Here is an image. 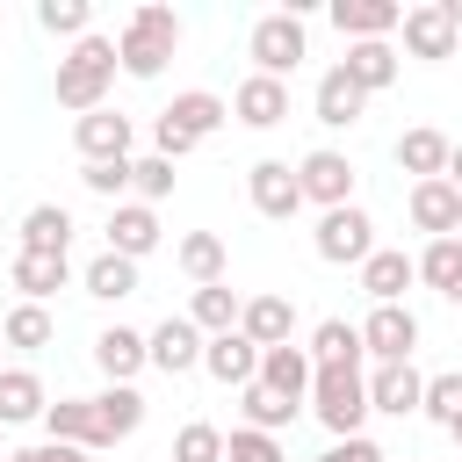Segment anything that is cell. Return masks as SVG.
<instances>
[{
	"mask_svg": "<svg viewBox=\"0 0 462 462\" xmlns=\"http://www.w3.org/2000/svg\"><path fill=\"white\" fill-rule=\"evenodd\" d=\"M231 116H238L245 130H274V123H289V79H267V72L238 79V94H231Z\"/></svg>",
	"mask_w": 462,
	"mask_h": 462,
	"instance_id": "12",
	"label": "cell"
},
{
	"mask_svg": "<svg viewBox=\"0 0 462 462\" xmlns=\"http://www.w3.org/2000/svg\"><path fill=\"white\" fill-rule=\"evenodd\" d=\"M43 433L65 440V448H101V419H94V397H58L43 411Z\"/></svg>",
	"mask_w": 462,
	"mask_h": 462,
	"instance_id": "28",
	"label": "cell"
},
{
	"mask_svg": "<svg viewBox=\"0 0 462 462\" xmlns=\"http://www.w3.org/2000/svg\"><path fill=\"white\" fill-rule=\"evenodd\" d=\"M87 296L94 303H123V296H137V260H123V253H101V260H87Z\"/></svg>",
	"mask_w": 462,
	"mask_h": 462,
	"instance_id": "31",
	"label": "cell"
},
{
	"mask_svg": "<svg viewBox=\"0 0 462 462\" xmlns=\"http://www.w3.org/2000/svg\"><path fill=\"white\" fill-rule=\"evenodd\" d=\"M448 180L462 188V137H455V152H448Z\"/></svg>",
	"mask_w": 462,
	"mask_h": 462,
	"instance_id": "46",
	"label": "cell"
},
{
	"mask_svg": "<svg viewBox=\"0 0 462 462\" xmlns=\"http://www.w3.org/2000/svg\"><path fill=\"white\" fill-rule=\"evenodd\" d=\"M419 404H426V375H419L411 361H390V368H375V375H368V411L404 419V411H419Z\"/></svg>",
	"mask_w": 462,
	"mask_h": 462,
	"instance_id": "16",
	"label": "cell"
},
{
	"mask_svg": "<svg viewBox=\"0 0 462 462\" xmlns=\"http://www.w3.org/2000/svg\"><path fill=\"white\" fill-rule=\"evenodd\" d=\"M0 354H7V339H0Z\"/></svg>",
	"mask_w": 462,
	"mask_h": 462,
	"instance_id": "51",
	"label": "cell"
},
{
	"mask_svg": "<svg viewBox=\"0 0 462 462\" xmlns=\"http://www.w3.org/2000/svg\"><path fill=\"white\" fill-rule=\"evenodd\" d=\"M440 7H448V22H455V29H462V0H440Z\"/></svg>",
	"mask_w": 462,
	"mask_h": 462,
	"instance_id": "47",
	"label": "cell"
},
{
	"mask_svg": "<svg viewBox=\"0 0 462 462\" xmlns=\"http://www.w3.org/2000/svg\"><path fill=\"white\" fill-rule=\"evenodd\" d=\"M0 339H7V346H22V354L51 346V310H43V303H14V310L0 318Z\"/></svg>",
	"mask_w": 462,
	"mask_h": 462,
	"instance_id": "35",
	"label": "cell"
},
{
	"mask_svg": "<svg viewBox=\"0 0 462 462\" xmlns=\"http://www.w3.org/2000/svg\"><path fill=\"white\" fill-rule=\"evenodd\" d=\"M310 411H318V426H325L332 440H354L361 419H368V375H361V361L318 368V375H310Z\"/></svg>",
	"mask_w": 462,
	"mask_h": 462,
	"instance_id": "2",
	"label": "cell"
},
{
	"mask_svg": "<svg viewBox=\"0 0 462 462\" xmlns=\"http://www.w3.org/2000/svg\"><path fill=\"white\" fill-rule=\"evenodd\" d=\"M318 462H390V455H383V448H375L368 433H354V440H332V448H325Z\"/></svg>",
	"mask_w": 462,
	"mask_h": 462,
	"instance_id": "44",
	"label": "cell"
},
{
	"mask_svg": "<svg viewBox=\"0 0 462 462\" xmlns=\"http://www.w3.org/2000/svg\"><path fill=\"white\" fill-rule=\"evenodd\" d=\"M318 260H332V267H361L368 253H375V224H368V209L361 202H346V209H325L318 217Z\"/></svg>",
	"mask_w": 462,
	"mask_h": 462,
	"instance_id": "5",
	"label": "cell"
},
{
	"mask_svg": "<svg viewBox=\"0 0 462 462\" xmlns=\"http://www.w3.org/2000/svg\"><path fill=\"white\" fill-rule=\"evenodd\" d=\"M245 51H253V72H267V79H289V72L303 65V51H310V36H303V14H296V7H274V14H260V22H253V36H245Z\"/></svg>",
	"mask_w": 462,
	"mask_h": 462,
	"instance_id": "4",
	"label": "cell"
},
{
	"mask_svg": "<svg viewBox=\"0 0 462 462\" xmlns=\"http://www.w3.org/2000/svg\"><path fill=\"white\" fill-rule=\"evenodd\" d=\"M224 462H289V455H282V440H274V433H253V426H238V433L224 440Z\"/></svg>",
	"mask_w": 462,
	"mask_h": 462,
	"instance_id": "42",
	"label": "cell"
},
{
	"mask_svg": "<svg viewBox=\"0 0 462 462\" xmlns=\"http://www.w3.org/2000/svg\"><path fill=\"white\" fill-rule=\"evenodd\" d=\"M159 123H166L173 137L202 144L209 130H224V123H231V101H224V94H209V87H188V94H173V101L159 108Z\"/></svg>",
	"mask_w": 462,
	"mask_h": 462,
	"instance_id": "7",
	"label": "cell"
},
{
	"mask_svg": "<svg viewBox=\"0 0 462 462\" xmlns=\"http://www.w3.org/2000/svg\"><path fill=\"white\" fill-rule=\"evenodd\" d=\"M173 462H224V433H217L209 419H188V426L173 433Z\"/></svg>",
	"mask_w": 462,
	"mask_h": 462,
	"instance_id": "39",
	"label": "cell"
},
{
	"mask_svg": "<svg viewBox=\"0 0 462 462\" xmlns=\"http://www.w3.org/2000/svg\"><path fill=\"white\" fill-rule=\"evenodd\" d=\"M116 72H123V58H116V36H79V43L58 58V108H72V116H94V108H108L101 94L116 87Z\"/></svg>",
	"mask_w": 462,
	"mask_h": 462,
	"instance_id": "1",
	"label": "cell"
},
{
	"mask_svg": "<svg viewBox=\"0 0 462 462\" xmlns=\"http://www.w3.org/2000/svg\"><path fill=\"white\" fill-rule=\"evenodd\" d=\"M368 346H361V325H346V318H325L318 332H310V361L318 368H332V361H361Z\"/></svg>",
	"mask_w": 462,
	"mask_h": 462,
	"instance_id": "34",
	"label": "cell"
},
{
	"mask_svg": "<svg viewBox=\"0 0 462 462\" xmlns=\"http://www.w3.org/2000/svg\"><path fill=\"white\" fill-rule=\"evenodd\" d=\"M238 289H224V282H209V289H195V303H188V318H195V332L202 339H217V332H238Z\"/></svg>",
	"mask_w": 462,
	"mask_h": 462,
	"instance_id": "32",
	"label": "cell"
},
{
	"mask_svg": "<svg viewBox=\"0 0 462 462\" xmlns=\"http://www.w3.org/2000/svg\"><path fill=\"white\" fill-rule=\"evenodd\" d=\"M448 303H462V282H455V289H448Z\"/></svg>",
	"mask_w": 462,
	"mask_h": 462,
	"instance_id": "48",
	"label": "cell"
},
{
	"mask_svg": "<svg viewBox=\"0 0 462 462\" xmlns=\"http://www.w3.org/2000/svg\"><path fill=\"white\" fill-rule=\"evenodd\" d=\"M339 65H346V79H354L361 94H383V87L397 79V51H390V43H346Z\"/></svg>",
	"mask_w": 462,
	"mask_h": 462,
	"instance_id": "30",
	"label": "cell"
},
{
	"mask_svg": "<svg viewBox=\"0 0 462 462\" xmlns=\"http://www.w3.org/2000/svg\"><path fill=\"white\" fill-rule=\"evenodd\" d=\"M130 188H137V202H166L173 195V159H130Z\"/></svg>",
	"mask_w": 462,
	"mask_h": 462,
	"instance_id": "41",
	"label": "cell"
},
{
	"mask_svg": "<svg viewBox=\"0 0 462 462\" xmlns=\"http://www.w3.org/2000/svg\"><path fill=\"white\" fill-rule=\"evenodd\" d=\"M94 419H101V448H116V440H130V433L144 426V397H137L130 383H108V390L94 397Z\"/></svg>",
	"mask_w": 462,
	"mask_h": 462,
	"instance_id": "27",
	"label": "cell"
},
{
	"mask_svg": "<svg viewBox=\"0 0 462 462\" xmlns=\"http://www.w3.org/2000/svg\"><path fill=\"white\" fill-rule=\"evenodd\" d=\"M332 29L346 43H390V29H404L397 0H332Z\"/></svg>",
	"mask_w": 462,
	"mask_h": 462,
	"instance_id": "11",
	"label": "cell"
},
{
	"mask_svg": "<svg viewBox=\"0 0 462 462\" xmlns=\"http://www.w3.org/2000/svg\"><path fill=\"white\" fill-rule=\"evenodd\" d=\"M455 238H462V224H455Z\"/></svg>",
	"mask_w": 462,
	"mask_h": 462,
	"instance_id": "50",
	"label": "cell"
},
{
	"mask_svg": "<svg viewBox=\"0 0 462 462\" xmlns=\"http://www.w3.org/2000/svg\"><path fill=\"white\" fill-rule=\"evenodd\" d=\"M87 195H123L130 188V159H101V166H79Z\"/></svg>",
	"mask_w": 462,
	"mask_h": 462,
	"instance_id": "43",
	"label": "cell"
},
{
	"mask_svg": "<svg viewBox=\"0 0 462 462\" xmlns=\"http://www.w3.org/2000/svg\"><path fill=\"white\" fill-rule=\"evenodd\" d=\"M433 426H455L462 419V368H448V375H426V404H419Z\"/></svg>",
	"mask_w": 462,
	"mask_h": 462,
	"instance_id": "38",
	"label": "cell"
},
{
	"mask_svg": "<svg viewBox=\"0 0 462 462\" xmlns=\"http://www.w3.org/2000/svg\"><path fill=\"white\" fill-rule=\"evenodd\" d=\"M448 152H455V137H440V130H404L397 137V166L411 173V180H448Z\"/></svg>",
	"mask_w": 462,
	"mask_h": 462,
	"instance_id": "24",
	"label": "cell"
},
{
	"mask_svg": "<svg viewBox=\"0 0 462 462\" xmlns=\"http://www.w3.org/2000/svg\"><path fill=\"white\" fill-rule=\"evenodd\" d=\"M173 260H180V274H188L195 289H209V282H224V238H217V231H188Z\"/></svg>",
	"mask_w": 462,
	"mask_h": 462,
	"instance_id": "33",
	"label": "cell"
},
{
	"mask_svg": "<svg viewBox=\"0 0 462 462\" xmlns=\"http://www.w3.org/2000/svg\"><path fill=\"white\" fill-rule=\"evenodd\" d=\"M361 346L375 354V368L411 361V346H419V318H411L404 303H375V310H368V325H361Z\"/></svg>",
	"mask_w": 462,
	"mask_h": 462,
	"instance_id": "8",
	"label": "cell"
},
{
	"mask_svg": "<svg viewBox=\"0 0 462 462\" xmlns=\"http://www.w3.org/2000/svg\"><path fill=\"white\" fill-rule=\"evenodd\" d=\"M36 22H43L51 36H72V43H79V36H94V29H87V22H94V7H87V0H43V7H36Z\"/></svg>",
	"mask_w": 462,
	"mask_h": 462,
	"instance_id": "40",
	"label": "cell"
},
{
	"mask_svg": "<svg viewBox=\"0 0 462 462\" xmlns=\"http://www.w3.org/2000/svg\"><path fill=\"white\" fill-rule=\"evenodd\" d=\"M419 282H426V289H440V296H448V289H455V282H462V238H433V245H426V253H419Z\"/></svg>",
	"mask_w": 462,
	"mask_h": 462,
	"instance_id": "37",
	"label": "cell"
},
{
	"mask_svg": "<svg viewBox=\"0 0 462 462\" xmlns=\"http://www.w3.org/2000/svg\"><path fill=\"white\" fill-rule=\"evenodd\" d=\"M14 289H22V303H43L51 289H65V274H72V253H14Z\"/></svg>",
	"mask_w": 462,
	"mask_h": 462,
	"instance_id": "26",
	"label": "cell"
},
{
	"mask_svg": "<svg viewBox=\"0 0 462 462\" xmlns=\"http://www.w3.org/2000/svg\"><path fill=\"white\" fill-rule=\"evenodd\" d=\"M173 43H180V14L152 0V7H137V14L123 22L116 58H123V72H130V79H159V72H166V58H173Z\"/></svg>",
	"mask_w": 462,
	"mask_h": 462,
	"instance_id": "3",
	"label": "cell"
},
{
	"mask_svg": "<svg viewBox=\"0 0 462 462\" xmlns=\"http://www.w3.org/2000/svg\"><path fill=\"white\" fill-rule=\"evenodd\" d=\"M397 36H404V51H411V58L440 65V58H455V36H462V29L448 22V7H440V0H419V7H404V29H397Z\"/></svg>",
	"mask_w": 462,
	"mask_h": 462,
	"instance_id": "9",
	"label": "cell"
},
{
	"mask_svg": "<svg viewBox=\"0 0 462 462\" xmlns=\"http://www.w3.org/2000/svg\"><path fill=\"white\" fill-rule=\"evenodd\" d=\"M238 332H245L260 354H267V346H289V332H296V303H289V296H245Z\"/></svg>",
	"mask_w": 462,
	"mask_h": 462,
	"instance_id": "19",
	"label": "cell"
},
{
	"mask_svg": "<svg viewBox=\"0 0 462 462\" xmlns=\"http://www.w3.org/2000/svg\"><path fill=\"white\" fill-rule=\"evenodd\" d=\"M51 397H43V375L36 368H0V426H29L43 419Z\"/></svg>",
	"mask_w": 462,
	"mask_h": 462,
	"instance_id": "25",
	"label": "cell"
},
{
	"mask_svg": "<svg viewBox=\"0 0 462 462\" xmlns=\"http://www.w3.org/2000/svg\"><path fill=\"white\" fill-rule=\"evenodd\" d=\"M202 368H209L217 383H238V390H245V383H260V346H253L245 332H217V339L202 346Z\"/></svg>",
	"mask_w": 462,
	"mask_h": 462,
	"instance_id": "23",
	"label": "cell"
},
{
	"mask_svg": "<svg viewBox=\"0 0 462 462\" xmlns=\"http://www.w3.org/2000/svg\"><path fill=\"white\" fill-rule=\"evenodd\" d=\"M448 433H455V448H462V419H455V426H448Z\"/></svg>",
	"mask_w": 462,
	"mask_h": 462,
	"instance_id": "49",
	"label": "cell"
},
{
	"mask_svg": "<svg viewBox=\"0 0 462 462\" xmlns=\"http://www.w3.org/2000/svg\"><path fill=\"white\" fill-rule=\"evenodd\" d=\"M72 144H79V159H87V166H101V159H130V116L94 108V116H79V123H72Z\"/></svg>",
	"mask_w": 462,
	"mask_h": 462,
	"instance_id": "14",
	"label": "cell"
},
{
	"mask_svg": "<svg viewBox=\"0 0 462 462\" xmlns=\"http://www.w3.org/2000/svg\"><path fill=\"white\" fill-rule=\"evenodd\" d=\"M245 195H253V209L274 217V224H289V217L303 209V188H296V166H289V159H260V166L245 173Z\"/></svg>",
	"mask_w": 462,
	"mask_h": 462,
	"instance_id": "10",
	"label": "cell"
},
{
	"mask_svg": "<svg viewBox=\"0 0 462 462\" xmlns=\"http://www.w3.org/2000/svg\"><path fill=\"white\" fill-rule=\"evenodd\" d=\"M419 282V260L411 253H397V245H375L368 260H361V289L375 296V303H404V289Z\"/></svg>",
	"mask_w": 462,
	"mask_h": 462,
	"instance_id": "18",
	"label": "cell"
},
{
	"mask_svg": "<svg viewBox=\"0 0 462 462\" xmlns=\"http://www.w3.org/2000/svg\"><path fill=\"white\" fill-rule=\"evenodd\" d=\"M144 346H152V368L159 375H188V368H202V332H195V318H166L159 332H144Z\"/></svg>",
	"mask_w": 462,
	"mask_h": 462,
	"instance_id": "13",
	"label": "cell"
},
{
	"mask_svg": "<svg viewBox=\"0 0 462 462\" xmlns=\"http://www.w3.org/2000/svg\"><path fill=\"white\" fill-rule=\"evenodd\" d=\"M411 224L419 231H433V238H455V224H462V188L455 180H411Z\"/></svg>",
	"mask_w": 462,
	"mask_h": 462,
	"instance_id": "15",
	"label": "cell"
},
{
	"mask_svg": "<svg viewBox=\"0 0 462 462\" xmlns=\"http://www.w3.org/2000/svg\"><path fill=\"white\" fill-rule=\"evenodd\" d=\"M94 368H101L108 383H130L137 368H152V346H144V332H130V325H108V332L94 339Z\"/></svg>",
	"mask_w": 462,
	"mask_h": 462,
	"instance_id": "22",
	"label": "cell"
},
{
	"mask_svg": "<svg viewBox=\"0 0 462 462\" xmlns=\"http://www.w3.org/2000/svg\"><path fill=\"white\" fill-rule=\"evenodd\" d=\"M7 462H87V448H65V440H36V448H14Z\"/></svg>",
	"mask_w": 462,
	"mask_h": 462,
	"instance_id": "45",
	"label": "cell"
},
{
	"mask_svg": "<svg viewBox=\"0 0 462 462\" xmlns=\"http://www.w3.org/2000/svg\"><path fill=\"white\" fill-rule=\"evenodd\" d=\"M296 188H303V202H318V209H346L354 202V159L346 152H303L296 159Z\"/></svg>",
	"mask_w": 462,
	"mask_h": 462,
	"instance_id": "6",
	"label": "cell"
},
{
	"mask_svg": "<svg viewBox=\"0 0 462 462\" xmlns=\"http://www.w3.org/2000/svg\"><path fill=\"white\" fill-rule=\"evenodd\" d=\"M152 245H159V209H152V202H116V209H108V253L144 260Z\"/></svg>",
	"mask_w": 462,
	"mask_h": 462,
	"instance_id": "17",
	"label": "cell"
},
{
	"mask_svg": "<svg viewBox=\"0 0 462 462\" xmlns=\"http://www.w3.org/2000/svg\"><path fill=\"white\" fill-rule=\"evenodd\" d=\"M22 253H72V209L65 202H36L22 217Z\"/></svg>",
	"mask_w": 462,
	"mask_h": 462,
	"instance_id": "29",
	"label": "cell"
},
{
	"mask_svg": "<svg viewBox=\"0 0 462 462\" xmlns=\"http://www.w3.org/2000/svg\"><path fill=\"white\" fill-rule=\"evenodd\" d=\"M296 411H303V404H289V397H274L267 383H245V426H253V433H282V426H289Z\"/></svg>",
	"mask_w": 462,
	"mask_h": 462,
	"instance_id": "36",
	"label": "cell"
},
{
	"mask_svg": "<svg viewBox=\"0 0 462 462\" xmlns=\"http://www.w3.org/2000/svg\"><path fill=\"white\" fill-rule=\"evenodd\" d=\"M310 375H318L310 346H267V354H260V383H267L274 397H289V404L310 397Z\"/></svg>",
	"mask_w": 462,
	"mask_h": 462,
	"instance_id": "20",
	"label": "cell"
},
{
	"mask_svg": "<svg viewBox=\"0 0 462 462\" xmlns=\"http://www.w3.org/2000/svg\"><path fill=\"white\" fill-rule=\"evenodd\" d=\"M310 108H318V123H325V130H354V123H361V108H368V94L346 79V65H332V72L318 79Z\"/></svg>",
	"mask_w": 462,
	"mask_h": 462,
	"instance_id": "21",
	"label": "cell"
}]
</instances>
